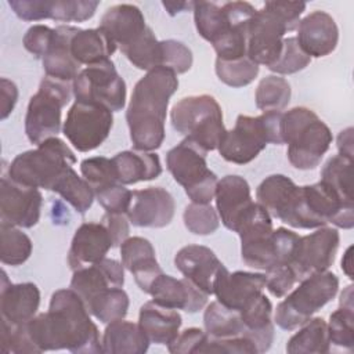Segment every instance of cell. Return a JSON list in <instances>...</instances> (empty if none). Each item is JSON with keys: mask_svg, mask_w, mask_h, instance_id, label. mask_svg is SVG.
I'll return each instance as SVG.
<instances>
[{"mask_svg": "<svg viewBox=\"0 0 354 354\" xmlns=\"http://www.w3.org/2000/svg\"><path fill=\"white\" fill-rule=\"evenodd\" d=\"M26 332L37 354L68 350L73 354H100L102 343L97 325L80 296L69 289L53 293L48 311L35 315Z\"/></svg>", "mask_w": 354, "mask_h": 354, "instance_id": "cell-1", "label": "cell"}, {"mask_svg": "<svg viewBox=\"0 0 354 354\" xmlns=\"http://www.w3.org/2000/svg\"><path fill=\"white\" fill-rule=\"evenodd\" d=\"M177 88V73L165 66L148 71L136 83L126 111L134 149L151 152L162 147L167 106Z\"/></svg>", "mask_w": 354, "mask_h": 354, "instance_id": "cell-2", "label": "cell"}, {"mask_svg": "<svg viewBox=\"0 0 354 354\" xmlns=\"http://www.w3.org/2000/svg\"><path fill=\"white\" fill-rule=\"evenodd\" d=\"M304 10V1H266L249 22L246 55L270 68L281 55L285 33L297 28Z\"/></svg>", "mask_w": 354, "mask_h": 354, "instance_id": "cell-3", "label": "cell"}, {"mask_svg": "<svg viewBox=\"0 0 354 354\" xmlns=\"http://www.w3.org/2000/svg\"><path fill=\"white\" fill-rule=\"evenodd\" d=\"M281 136L283 144H288L289 163L299 170L315 169L333 140L326 123L306 106L282 112Z\"/></svg>", "mask_w": 354, "mask_h": 354, "instance_id": "cell-4", "label": "cell"}, {"mask_svg": "<svg viewBox=\"0 0 354 354\" xmlns=\"http://www.w3.org/2000/svg\"><path fill=\"white\" fill-rule=\"evenodd\" d=\"M75 163L73 151L61 138L51 137L35 149L17 155L7 176L22 185L53 191L58 178Z\"/></svg>", "mask_w": 354, "mask_h": 354, "instance_id": "cell-5", "label": "cell"}, {"mask_svg": "<svg viewBox=\"0 0 354 354\" xmlns=\"http://www.w3.org/2000/svg\"><path fill=\"white\" fill-rule=\"evenodd\" d=\"M281 111L263 112L260 116L238 115L234 129L227 130L218 144V153L227 162L246 165L256 159L267 144L282 145Z\"/></svg>", "mask_w": 354, "mask_h": 354, "instance_id": "cell-6", "label": "cell"}, {"mask_svg": "<svg viewBox=\"0 0 354 354\" xmlns=\"http://www.w3.org/2000/svg\"><path fill=\"white\" fill-rule=\"evenodd\" d=\"M173 129L194 141L206 152L218 148L227 129L223 111L213 95H188L177 101L170 111Z\"/></svg>", "mask_w": 354, "mask_h": 354, "instance_id": "cell-7", "label": "cell"}, {"mask_svg": "<svg viewBox=\"0 0 354 354\" xmlns=\"http://www.w3.org/2000/svg\"><path fill=\"white\" fill-rule=\"evenodd\" d=\"M337 290L339 278L332 271L317 272L301 279L299 286L277 306L275 324L285 330L297 329L329 303Z\"/></svg>", "mask_w": 354, "mask_h": 354, "instance_id": "cell-8", "label": "cell"}, {"mask_svg": "<svg viewBox=\"0 0 354 354\" xmlns=\"http://www.w3.org/2000/svg\"><path fill=\"white\" fill-rule=\"evenodd\" d=\"M207 152L194 141L184 138L166 155V166L191 202L210 203L216 194L217 176L207 167Z\"/></svg>", "mask_w": 354, "mask_h": 354, "instance_id": "cell-9", "label": "cell"}, {"mask_svg": "<svg viewBox=\"0 0 354 354\" xmlns=\"http://www.w3.org/2000/svg\"><path fill=\"white\" fill-rule=\"evenodd\" d=\"M69 82L44 76L37 91L30 97L25 115V133L36 147L57 137L61 130L62 108L71 100Z\"/></svg>", "mask_w": 354, "mask_h": 354, "instance_id": "cell-10", "label": "cell"}, {"mask_svg": "<svg viewBox=\"0 0 354 354\" xmlns=\"http://www.w3.org/2000/svg\"><path fill=\"white\" fill-rule=\"evenodd\" d=\"M72 91L76 101L97 104L111 112L126 105V83L111 59L83 68L72 82Z\"/></svg>", "mask_w": 354, "mask_h": 354, "instance_id": "cell-11", "label": "cell"}, {"mask_svg": "<svg viewBox=\"0 0 354 354\" xmlns=\"http://www.w3.org/2000/svg\"><path fill=\"white\" fill-rule=\"evenodd\" d=\"M235 232L241 238V257L248 267L267 271L278 264L272 220L260 203L254 202Z\"/></svg>", "mask_w": 354, "mask_h": 354, "instance_id": "cell-12", "label": "cell"}, {"mask_svg": "<svg viewBox=\"0 0 354 354\" xmlns=\"http://www.w3.org/2000/svg\"><path fill=\"white\" fill-rule=\"evenodd\" d=\"M113 126V115L105 106L75 101L69 108L62 133L79 152H90L98 148L109 136Z\"/></svg>", "mask_w": 354, "mask_h": 354, "instance_id": "cell-13", "label": "cell"}, {"mask_svg": "<svg viewBox=\"0 0 354 354\" xmlns=\"http://www.w3.org/2000/svg\"><path fill=\"white\" fill-rule=\"evenodd\" d=\"M339 242V231L326 225L300 236L289 263L297 282L313 274L328 271L336 259Z\"/></svg>", "mask_w": 354, "mask_h": 354, "instance_id": "cell-14", "label": "cell"}, {"mask_svg": "<svg viewBox=\"0 0 354 354\" xmlns=\"http://www.w3.org/2000/svg\"><path fill=\"white\" fill-rule=\"evenodd\" d=\"M43 195L39 188L15 183L8 176L0 183V220L1 224L32 228L40 220Z\"/></svg>", "mask_w": 354, "mask_h": 354, "instance_id": "cell-15", "label": "cell"}, {"mask_svg": "<svg viewBox=\"0 0 354 354\" xmlns=\"http://www.w3.org/2000/svg\"><path fill=\"white\" fill-rule=\"evenodd\" d=\"M176 202L173 195L162 187H148L131 191L126 217L136 227L163 228L174 217Z\"/></svg>", "mask_w": 354, "mask_h": 354, "instance_id": "cell-16", "label": "cell"}, {"mask_svg": "<svg viewBox=\"0 0 354 354\" xmlns=\"http://www.w3.org/2000/svg\"><path fill=\"white\" fill-rule=\"evenodd\" d=\"M256 199L270 216L295 228L300 201V187L283 174L266 177L256 189Z\"/></svg>", "mask_w": 354, "mask_h": 354, "instance_id": "cell-17", "label": "cell"}, {"mask_svg": "<svg viewBox=\"0 0 354 354\" xmlns=\"http://www.w3.org/2000/svg\"><path fill=\"white\" fill-rule=\"evenodd\" d=\"M176 268L203 290L207 296L213 295L216 281L225 266L216 253L203 245H187L174 256Z\"/></svg>", "mask_w": 354, "mask_h": 354, "instance_id": "cell-18", "label": "cell"}, {"mask_svg": "<svg viewBox=\"0 0 354 354\" xmlns=\"http://www.w3.org/2000/svg\"><path fill=\"white\" fill-rule=\"evenodd\" d=\"M214 198L220 221L227 230L234 232L254 205L249 183L236 174L224 176L217 183Z\"/></svg>", "mask_w": 354, "mask_h": 354, "instance_id": "cell-19", "label": "cell"}, {"mask_svg": "<svg viewBox=\"0 0 354 354\" xmlns=\"http://www.w3.org/2000/svg\"><path fill=\"white\" fill-rule=\"evenodd\" d=\"M296 39L308 57L321 58L335 51L339 41V29L332 15L317 10L299 22Z\"/></svg>", "mask_w": 354, "mask_h": 354, "instance_id": "cell-20", "label": "cell"}, {"mask_svg": "<svg viewBox=\"0 0 354 354\" xmlns=\"http://www.w3.org/2000/svg\"><path fill=\"white\" fill-rule=\"evenodd\" d=\"M148 295L152 296L153 301L162 306L184 310L189 314L201 311L207 303V295L189 279H177L165 272L153 281Z\"/></svg>", "mask_w": 354, "mask_h": 354, "instance_id": "cell-21", "label": "cell"}, {"mask_svg": "<svg viewBox=\"0 0 354 354\" xmlns=\"http://www.w3.org/2000/svg\"><path fill=\"white\" fill-rule=\"evenodd\" d=\"M0 311L1 321L17 326L29 322L37 313L40 290L33 282L11 283L6 271H1Z\"/></svg>", "mask_w": 354, "mask_h": 354, "instance_id": "cell-22", "label": "cell"}, {"mask_svg": "<svg viewBox=\"0 0 354 354\" xmlns=\"http://www.w3.org/2000/svg\"><path fill=\"white\" fill-rule=\"evenodd\" d=\"M111 248H113L111 235L101 221L83 223L72 238L68 264L73 271L95 264L105 259Z\"/></svg>", "mask_w": 354, "mask_h": 354, "instance_id": "cell-23", "label": "cell"}, {"mask_svg": "<svg viewBox=\"0 0 354 354\" xmlns=\"http://www.w3.org/2000/svg\"><path fill=\"white\" fill-rule=\"evenodd\" d=\"M123 264L115 259H102L101 261L73 271L71 289L75 290L83 303L109 288H123Z\"/></svg>", "mask_w": 354, "mask_h": 354, "instance_id": "cell-24", "label": "cell"}, {"mask_svg": "<svg viewBox=\"0 0 354 354\" xmlns=\"http://www.w3.org/2000/svg\"><path fill=\"white\" fill-rule=\"evenodd\" d=\"M266 288V275L260 272L235 271L230 272L227 268L218 275L213 295L223 306L241 310L248 301L254 299Z\"/></svg>", "mask_w": 354, "mask_h": 354, "instance_id": "cell-25", "label": "cell"}, {"mask_svg": "<svg viewBox=\"0 0 354 354\" xmlns=\"http://www.w3.org/2000/svg\"><path fill=\"white\" fill-rule=\"evenodd\" d=\"M120 257L123 267L133 274L136 283L144 293H148L153 281L163 274L156 260L155 249L147 238H127L120 245Z\"/></svg>", "mask_w": 354, "mask_h": 354, "instance_id": "cell-26", "label": "cell"}, {"mask_svg": "<svg viewBox=\"0 0 354 354\" xmlns=\"http://www.w3.org/2000/svg\"><path fill=\"white\" fill-rule=\"evenodd\" d=\"M80 28L72 25H58L54 28L51 44L41 58L46 76L64 82H73L82 71L80 64L73 58L71 44Z\"/></svg>", "mask_w": 354, "mask_h": 354, "instance_id": "cell-27", "label": "cell"}, {"mask_svg": "<svg viewBox=\"0 0 354 354\" xmlns=\"http://www.w3.org/2000/svg\"><path fill=\"white\" fill-rule=\"evenodd\" d=\"M100 28L120 48L133 43L147 28L141 10L134 4L109 7L100 21Z\"/></svg>", "mask_w": 354, "mask_h": 354, "instance_id": "cell-28", "label": "cell"}, {"mask_svg": "<svg viewBox=\"0 0 354 354\" xmlns=\"http://www.w3.org/2000/svg\"><path fill=\"white\" fill-rule=\"evenodd\" d=\"M239 314L245 325L246 337L253 342L257 353L268 351L274 342L272 304L270 299L261 292L248 301L239 310Z\"/></svg>", "mask_w": 354, "mask_h": 354, "instance_id": "cell-29", "label": "cell"}, {"mask_svg": "<svg viewBox=\"0 0 354 354\" xmlns=\"http://www.w3.org/2000/svg\"><path fill=\"white\" fill-rule=\"evenodd\" d=\"M183 318L174 308L162 306L153 300L141 306L138 325L149 343L169 344L180 332Z\"/></svg>", "mask_w": 354, "mask_h": 354, "instance_id": "cell-30", "label": "cell"}, {"mask_svg": "<svg viewBox=\"0 0 354 354\" xmlns=\"http://www.w3.org/2000/svg\"><path fill=\"white\" fill-rule=\"evenodd\" d=\"M118 181L130 185L140 181H151L162 174L160 159L153 152L123 151L112 158Z\"/></svg>", "mask_w": 354, "mask_h": 354, "instance_id": "cell-31", "label": "cell"}, {"mask_svg": "<svg viewBox=\"0 0 354 354\" xmlns=\"http://www.w3.org/2000/svg\"><path fill=\"white\" fill-rule=\"evenodd\" d=\"M101 343L102 353L111 354H144L149 347V340L140 325L124 318L106 325Z\"/></svg>", "mask_w": 354, "mask_h": 354, "instance_id": "cell-32", "label": "cell"}, {"mask_svg": "<svg viewBox=\"0 0 354 354\" xmlns=\"http://www.w3.org/2000/svg\"><path fill=\"white\" fill-rule=\"evenodd\" d=\"M116 44L111 37L98 26L91 29H79L72 39L71 50L73 58L80 65H93L105 59L116 50Z\"/></svg>", "mask_w": 354, "mask_h": 354, "instance_id": "cell-33", "label": "cell"}, {"mask_svg": "<svg viewBox=\"0 0 354 354\" xmlns=\"http://www.w3.org/2000/svg\"><path fill=\"white\" fill-rule=\"evenodd\" d=\"M286 351L290 354H326L330 351L328 325L324 318H310L288 340Z\"/></svg>", "mask_w": 354, "mask_h": 354, "instance_id": "cell-34", "label": "cell"}, {"mask_svg": "<svg viewBox=\"0 0 354 354\" xmlns=\"http://www.w3.org/2000/svg\"><path fill=\"white\" fill-rule=\"evenodd\" d=\"M203 326L209 337L213 339H228L245 336V325L241 319L238 310L228 308L221 303L212 301L203 314Z\"/></svg>", "mask_w": 354, "mask_h": 354, "instance_id": "cell-35", "label": "cell"}, {"mask_svg": "<svg viewBox=\"0 0 354 354\" xmlns=\"http://www.w3.org/2000/svg\"><path fill=\"white\" fill-rule=\"evenodd\" d=\"M126 58L141 71H151L162 66L163 48L162 40H158L153 30L148 26L133 43L120 48Z\"/></svg>", "mask_w": 354, "mask_h": 354, "instance_id": "cell-36", "label": "cell"}, {"mask_svg": "<svg viewBox=\"0 0 354 354\" xmlns=\"http://www.w3.org/2000/svg\"><path fill=\"white\" fill-rule=\"evenodd\" d=\"M88 313L102 324L123 319L129 310V296L123 288H109L84 303Z\"/></svg>", "mask_w": 354, "mask_h": 354, "instance_id": "cell-37", "label": "cell"}, {"mask_svg": "<svg viewBox=\"0 0 354 354\" xmlns=\"http://www.w3.org/2000/svg\"><path fill=\"white\" fill-rule=\"evenodd\" d=\"M53 191L61 195V198L80 214H84L91 207L94 201L91 187L83 177L77 176L73 167L65 170V173L55 183Z\"/></svg>", "mask_w": 354, "mask_h": 354, "instance_id": "cell-38", "label": "cell"}, {"mask_svg": "<svg viewBox=\"0 0 354 354\" xmlns=\"http://www.w3.org/2000/svg\"><path fill=\"white\" fill-rule=\"evenodd\" d=\"M353 159L335 155L328 159L321 171V180L343 201L354 203L353 201Z\"/></svg>", "mask_w": 354, "mask_h": 354, "instance_id": "cell-39", "label": "cell"}, {"mask_svg": "<svg viewBox=\"0 0 354 354\" xmlns=\"http://www.w3.org/2000/svg\"><path fill=\"white\" fill-rule=\"evenodd\" d=\"M290 84L285 77L270 75L263 77L256 88L254 101L257 109L263 112L282 111L290 101Z\"/></svg>", "mask_w": 354, "mask_h": 354, "instance_id": "cell-40", "label": "cell"}, {"mask_svg": "<svg viewBox=\"0 0 354 354\" xmlns=\"http://www.w3.org/2000/svg\"><path fill=\"white\" fill-rule=\"evenodd\" d=\"M32 241L18 227L0 224V260L6 266H21L32 254Z\"/></svg>", "mask_w": 354, "mask_h": 354, "instance_id": "cell-41", "label": "cell"}, {"mask_svg": "<svg viewBox=\"0 0 354 354\" xmlns=\"http://www.w3.org/2000/svg\"><path fill=\"white\" fill-rule=\"evenodd\" d=\"M216 75L227 86L239 88L250 84L259 75V65L249 57L224 61L216 58Z\"/></svg>", "mask_w": 354, "mask_h": 354, "instance_id": "cell-42", "label": "cell"}, {"mask_svg": "<svg viewBox=\"0 0 354 354\" xmlns=\"http://www.w3.org/2000/svg\"><path fill=\"white\" fill-rule=\"evenodd\" d=\"M80 171L83 178L91 187L94 195L115 184H120L118 181L112 159L105 156H93L82 160Z\"/></svg>", "mask_w": 354, "mask_h": 354, "instance_id": "cell-43", "label": "cell"}, {"mask_svg": "<svg viewBox=\"0 0 354 354\" xmlns=\"http://www.w3.org/2000/svg\"><path fill=\"white\" fill-rule=\"evenodd\" d=\"M185 228L195 235H210L218 230L220 217L210 203L187 205L183 214Z\"/></svg>", "mask_w": 354, "mask_h": 354, "instance_id": "cell-44", "label": "cell"}, {"mask_svg": "<svg viewBox=\"0 0 354 354\" xmlns=\"http://www.w3.org/2000/svg\"><path fill=\"white\" fill-rule=\"evenodd\" d=\"M328 335L330 344H335L348 353L354 348V308L339 306L329 317Z\"/></svg>", "mask_w": 354, "mask_h": 354, "instance_id": "cell-45", "label": "cell"}, {"mask_svg": "<svg viewBox=\"0 0 354 354\" xmlns=\"http://www.w3.org/2000/svg\"><path fill=\"white\" fill-rule=\"evenodd\" d=\"M100 1L50 0V19L61 22H83L95 14Z\"/></svg>", "mask_w": 354, "mask_h": 354, "instance_id": "cell-46", "label": "cell"}, {"mask_svg": "<svg viewBox=\"0 0 354 354\" xmlns=\"http://www.w3.org/2000/svg\"><path fill=\"white\" fill-rule=\"evenodd\" d=\"M311 62L308 57L297 43L296 37L283 39V46L279 58L268 68L277 75H292L303 71Z\"/></svg>", "mask_w": 354, "mask_h": 354, "instance_id": "cell-47", "label": "cell"}, {"mask_svg": "<svg viewBox=\"0 0 354 354\" xmlns=\"http://www.w3.org/2000/svg\"><path fill=\"white\" fill-rule=\"evenodd\" d=\"M163 48V61L162 66L171 69L177 75L185 73L192 66V51L181 41L174 39L162 40Z\"/></svg>", "mask_w": 354, "mask_h": 354, "instance_id": "cell-48", "label": "cell"}, {"mask_svg": "<svg viewBox=\"0 0 354 354\" xmlns=\"http://www.w3.org/2000/svg\"><path fill=\"white\" fill-rule=\"evenodd\" d=\"M199 353H221V354H259L253 342L245 336L213 339L206 337Z\"/></svg>", "mask_w": 354, "mask_h": 354, "instance_id": "cell-49", "label": "cell"}, {"mask_svg": "<svg viewBox=\"0 0 354 354\" xmlns=\"http://www.w3.org/2000/svg\"><path fill=\"white\" fill-rule=\"evenodd\" d=\"M266 288L275 297H283L297 282L290 266L277 264L266 271Z\"/></svg>", "mask_w": 354, "mask_h": 354, "instance_id": "cell-50", "label": "cell"}, {"mask_svg": "<svg viewBox=\"0 0 354 354\" xmlns=\"http://www.w3.org/2000/svg\"><path fill=\"white\" fill-rule=\"evenodd\" d=\"M94 198L106 210V213L126 214L131 199V191H129L122 184H115L106 189L97 192Z\"/></svg>", "mask_w": 354, "mask_h": 354, "instance_id": "cell-51", "label": "cell"}, {"mask_svg": "<svg viewBox=\"0 0 354 354\" xmlns=\"http://www.w3.org/2000/svg\"><path fill=\"white\" fill-rule=\"evenodd\" d=\"M206 332L199 328H187L167 344V350L173 354H198L203 343L206 342Z\"/></svg>", "mask_w": 354, "mask_h": 354, "instance_id": "cell-52", "label": "cell"}, {"mask_svg": "<svg viewBox=\"0 0 354 354\" xmlns=\"http://www.w3.org/2000/svg\"><path fill=\"white\" fill-rule=\"evenodd\" d=\"M53 35V28L41 24L33 25L26 30L24 36V47L36 58H43L51 44Z\"/></svg>", "mask_w": 354, "mask_h": 354, "instance_id": "cell-53", "label": "cell"}, {"mask_svg": "<svg viewBox=\"0 0 354 354\" xmlns=\"http://www.w3.org/2000/svg\"><path fill=\"white\" fill-rule=\"evenodd\" d=\"M8 6L24 21H41L50 18V0H10Z\"/></svg>", "mask_w": 354, "mask_h": 354, "instance_id": "cell-54", "label": "cell"}, {"mask_svg": "<svg viewBox=\"0 0 354 354\" xmlns=\"http://www.w3.org/2000/svg\"><path fill=\"white\" fill-rule=\"evenodd\" d=\"M101 223L105 225L106 231L109 232L113 248L120 246L129 238V232H130L129 218L124 214L105 213L101 218Z\"/></svg>", "mask_w": 354, "mask_h": 354, "instance_id": "cell-55", "label": "cell"}, {"mask_svg": "<svg viewBox=\"0 0 354 354\" xmlns=\"http://www.w3.org/2000/svg\"><path fill=\"white\" fill-rule=\"evenodd\" d=\"M0 94H1V120H6L11 115L18 101V87L15 86L14 82L8 80L7 77H1Z\"/></svg>", "mask_w": 354, "mask_h": 354, "instance_id": "cell-56", "label": "cell"}, {"mask_svg": "<svg viewBox=\"0 0 354 354\" xmlns=\"http://www.w3.org/2000/svg\"><path fill=\"white\" fill-rule=\"evenodd\" d=\"M337 149H339L337 155L353 159V127H347L339 133Z\"/></svg>", "mask_w": 354, "mask_h": 354, "instance_id": "cell-57", "label": "cell"}, {"mask_svg": "<svg viewBox=\"0 0 354 354\" xmlns=\"http://www.w3.org/2000/svg\"><path fill=\"white\" fill-rule=\"evenodd\" d=\"M162 4L166 8V11L173 17L178 12L194 10L195 1H163Z\"/></svg>", "mask_w": 354, "mask_h": 354, "instance_id": "cell-58", "label": "cell"}, {"mask_svg": "<svg viewBox=\"0 0 354 354\" xmlns=\"http://www.w3.org/2000/svg\"><path fill=\"white\" fill-rule=\"evenodd\" d=\"M351 253H353V246H348L342 259V270L350 279H353V254Z\"/></svg>", "mask_w": 354, "mask_h": 354, "instance_id": "cell-59", "label": "cell"}, {"mask_svg": "<svg viewBox=\"0 0 354 354\" xmlns=\"http://www.w3.org/2000/svg\"><path fill=\"white\" fill-rule=\"evenodd\" d=\"M339 306L346 307V308H354V301H353V285H348L340 295Z\"/></svg>", "mask_w": 354, "mask_h": 354, "instance_id": "cell-60", "label": "cell"}]
</instances>
